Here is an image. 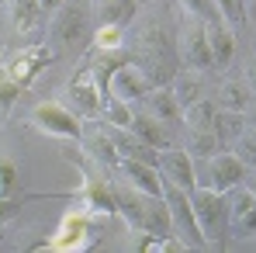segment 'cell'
<instances>
[{
    "instance_id": "obj_1",
    "label": "cell",
    "mask_w": 256,
    "mask_h": 253,
    "mask_svg": "<svg viewBox=\"0 0 256 253\" xmlns=\"http://www.w3.org/2000/svg\"><path fill=\"white\" fill-rule=\"evenodd\" d=\"M132 63L146 73V80L152 87H166V84H173V77L180 73V49L173 45L170 32H166L163 25H149V28L138 35V45H135Z\"/></svg>"
},
{
    "instance_id": "obj_2",
    "label": "cell",
    "mask_w": 256,
    "mask_h": 253,
    "mask_svg": "<svg viewBox=\"0 0 256 253\" xmlns=\"http://www.w3.org/2000/svg\"><path fill=\"white\" fill-rule=\"evenodd\" d=\"M190 205H194L198 225H201L208 246L222 250L225 246V232H228V201H225V194L212 191V187H194L190 191Z\"/></svg>"
},
{
    "instance_id": "obj_3",
    "label": "cell",
    "mask_w": 256,
    "mask_h": 253,
    "mask_svg": "<svg viewBox=\"0 0 256 253\" xmlns=\"http://www.w3.org/2000/svg\"><path fill=\"white\" fill-rule=\"evenodd\" d=\"M163 198L170 205V218H173V236H180L190 250H208V239L198 225V215H194V205H190V191L176 187L170 180H163Z\"/></svg>"
},
{
    "instance_id": "obj_4",
    "label": "cell",
    "mask_w": 256,
    "mask_h": 253,
    "mask_svg": "<svg viewBox=\"0 0 256 253\" xmlns=\"http://www.w3.org/2000/svg\"><path fill=\"white\" fill-rule=\"evenodd\" d=\"M28 122L45 132V135H59V139H73V142H84V125H80V115L73 108H66L62 101H42L32 108Z\"/></svg>"
},
{
    "instance_id": "obj_5",
    "label": "cell",
    "mask_w": 256,
    "mask_h": 253,
    "mask_svg": "<svg viewBox=\"0 0 256 253\" xmlns=\"http://www.w3.org/2000/svg\"><path fill=\"white\" fill-rule=\"evenodd\" d=\"M104 167H86L84 170V184L76 191V198L84 201L94 215H118V191L111 184V177H104Z\"/></svg>"
},
{
    "instance_id": "obj_6",
    "label": "cell",
    "mask_w": 256,
    "mask_h": 253,
    "mask_svg": "<svg viewBox=\"0 0 256 253\" xmlns=\"http://www.w3.org/2000/svg\"><path fill=\"white\" fill-rule=\"evenodd\" d=\"M52 59H56V49H52V45H45V42L24 45V49H18V52L4 63V73H7L10 80H18L21 87H32V80L42 73Z\"/></svg>"
},
{
    "instance_id": "obj_7",
    "label": "cell",
    "mask_w": 256,
    "mask_h": 253,
    "mask_svg": "<svg viewBox=\"0 0 256 253\" xmlns=\"http://www.w3.org/2000/svg\"><path fill=\"white\" fill-rule=\"evenodd\" d=\"M86 14H90V4H86V0H62V4L52 11V25H48L52 42L70 45L73 39H80L86 32Z\"/></svg>"
},
{
    "instance_id": "obj_8",
    "label": "cell",
    "mask_w": 256,
    "mask_h": 253,
    "mask_svg": "<svg viewBox=\"0 0 256 253\" xmlns=\"http://www.w3.org/2000/svg\"><path fill=\"white\" fill-rule=\"evenodd\" d=\"M180 63H187V66L198 70V73H204V70L214 66L212 42H208V25H204V21L187 18V25H184V32H180Z\"/></svg>"
},
{
    "instance_id": "obj_9",
    "label": "cell",
    "mask_w": 256,
    "mask_h": 253,
    "mask_svg": "<svg viewBox=\"0 0 256 253\" xmlns=\"http://www.w3.org/2000/svg\"><path fill=\"white\" fill-rule=\"evenodd\" d=\"M84 246H90V218H86L84 211H73V215H66L62 222H59V229L48 236V239H42L35 250H84Z\"/></svg>"
},
{
    "instance_id": "obj_10",
    "label": "cell",
    "mask_w": 256,
    "mask_h": 253,
    "mask_svg": "<svg viewBox=\"0 0 256 253\" xmlns=\"http://www.w3.org/2000/svg\"><path fill=\"white\" fill-rule=\"evenodd\" d=\"M66 94H70V104H73L76 115H86V118H97V115H100V101H104V94L97 90V84H94L90 59L80 63V70H76L73 80L66 84Z\"/></svg>"
},
{
    "instance_id": "obj_11",
    "label": "cell",
    "mask_w": 256,
    "mask_h": 253,
    "mask_svg": "<svg viewBox=\"0 0 256 253\" xmlns=\"http://www.w3.org/2000/svg\"><path fill=\"white\" fill-rule=\"evenodd\" d=\"M204 160H208V187L212 191L228 194V191H236L246 180V163L236 153H212Z\"/></svg>"
},
{
    "instance_id": "obj_12",
    "label": "cell",
    "mask_w": 256,
    "mask_h": 253,
    "mask_svg": "<svg viewBox=\"0 0 256 253\" xmlns=\"http://www.w3.org/2000/svg\"><path fill=\"white\" fill-rule=\"evenodd\" d=\"M156 167H160V177H163V180H170V184L184 187V191H194V187H198L194 156H190L187 149H160Z\"/></svg>"
},
{
    "instance_id": "obj_13",
    "label": "cell",
    "mask_w": 256,
    "mask_h": 253,
    "mask_svg": "<svg viewBox=\"0 0 256 253\" xmlns=\"http://www.w3.org/2000/svg\"><path fill=\"white\" fill-rule=\"evenodd\" d=\"M149 90H152V84L146 80V73H142L132 59L122 63V66L114 70V77H111V84H108V94L122 97V101H128V104L146 101V97H149Z\"/></svg>"
},
{
    "instance_id": "obj_14",
    "label": "cell",
    "mask_w": 256,
    "mask_h": 253,
    "mask_svg": "<svg viewBox=\"0 0 256 253\" xmlns=\"http://www.w3.org/2000/svg\"><path fill=\"white\" fill-rule=\"evenodd\" d=\"M118 173L125 177V184L138 187L142 194H152V198H163V177L156 163H142V160H122Z\"/></svg>"
},
{
    "instance_id": "obj_15",
    "label": "cell",
    "mask_w": 256,
    "mask_h": 253,
    "mask_svg": "<svg viewBox=\"0 0 256 253\" xmlns=\"http://www.w3.org/2000/svg\"><path fill=\"white\" fill-rule=\"evenodd\" d=\"M228 218L236 225V236H256V191L239 184L236 205H228Z\"/></svg>"
},
{
    "instance_id": "obj_16",
    "label": "cell",
    "mask_w": 256,
    "mask_h": 253,
    "mask_svg": "<svg viewBox=\"0 0 256 253\" xmlns=\"http://www.w3.org/2000/svg\"><path fill=\"white\" fill-rule=\"evenodd\" d=\"M208 42H212V59L214 66H228L232 63V52H236V32L228 21H212L208 25Z\"/></svg>"
},
{
    "instance_id": "obj_17",
    "label": "cell",
    "mask_w": 256,
    "mask_h": 253,
    "mask_svg": "<svg viewBox=\"0 0 256 253\" xmlns=\"http://www.w3.org/2000/svg\"><path fill=\"white\" fill-rule=\"evenodd\" d=\"M7 18H10V28L18 35H24L42 21V4L38 0H7Z\"/></svg>"
},
{
    "instance_id": "obj_18",
    "label": "cell",
    "mask_w": 256,
    "mask_h": 253,
    "mask_svg": "<svg viewBox=\"0 0 256 253\" xmlns=\"http://www.w3.org/2000/svg\"><path fill=\"white\" fill-rule=\"evenodd\" d=\"M86 156H90L97 167L111 170V173L122 167V153L114 149V142H111V135H108V132H97L94 139H86Z\"/></svg>"
},
{
    "instance_id": "obj_19",
    "label": "cell",
    "mask_w": 256,
    "mask_h": 253,
    "mask_svg": "<svg viewBox=\"0 0 256 253\" xmlns=\"http://www.w3.org/2000/svg\"><path fill=\"white\" fill-rule=\"evenodd\" d=\"M94 14L97 25H122L135 18V0H94Z\"/></svg>"
},
{
    "instance_id": "obj_20",
    "label": "cell",
    "mask_w": 256,
    "mask_h": 253,
    "mask_svg": "<svg viewBox=\"0 0 256 253\" xmlns=\"http://www.w3.org/2000/svg\"><path fill=\"white\" fill-rule=\"evenodd\" d=\"M128 132H135L142 142H149V146H156V149H166L163 122H160L152 111H135V118H132V128H128Z\"/></svg>"
},
{
    "instance_id": "obj_21",
    "label": "cell",
    "mask_w": 256,
    "mask_h": 253,
    "mask_svg": "<svg viewBox=\"0 0 256 253\" xmlns=\"http://www.w3.org/2000/svg\"><path fill=\"white\" fill-rule=\"evenodd\" d=\"M146 104H149V111L160 118V122H180V104H176V97H173L170 84L166 87H152L149 90V97H146Z\"/></svg>"
},
{
    "instance_id": "obj_22",
    "label": "cell",
    "mask_w": 256,
    "mask_h": 253,
    "mask_svg": "<svg viewBox=\"0 0 256 253\" xmlns=\"http://www.w3.org/2000/svg\"><path fill=\"white\" fill-rule=\"evenodd\" d=\"M214 115H218V108H214L212 101H204V97H198L194 104H187L184 108V125L187 132H204V128H214Z\"/></svg>"
},
{
    "instance_id": "obj_23",
    "label": "cell",
    "mask_w": 256,
    "mask_h": 253,
    "mask_svg": "<svg viewBox=\"0 0 256 253\" xmlns=\"http://www.w3.org/2000/svg\"><path fill=\"white\" fill-rule=\"evenodd\" d=\"M170 90H173V97H176V104H180V111H184L187 104H194V101L201 97L204 84H201V77H198V73H176Z\"/></svg>"
},
{
    "instance_id": "obj_24",
    "label": "cell",
    "mask_w": 256,
    "mask_h": 253,
    "mask_svg": "<svg viewBox=\"0 0 256 253\" xmlns=\"http://www.w3.org/2000/svg\"><path fill=\"white\" fill-rule=\"evenodd\" d=\"M218 101H222V108L246 111V108H250V101H253L250 84H242V80H225V84H222V94H218Z\"/></svg>"
},
{
    "instance_id": "obj_25",
    "label": "cell",
    "mask_w": 256,
    "mask_h": 253,
    "mask_svg": "<svg viewBox=\"0 0 256 253\" xmlns=\"http://www.w3.org/2000/svg\"><path fill=\"white\" fill-rule=\"evenodd\" d=\"M104 115H108L111 125H118V128H132V118H135V111L128 108V101L114 97V94L104 97Z\"/></svg>"
},
{
    "instance_id": "obj_26",
    "label": "cell",
    "mask_w": 256,
    "mask_h": 253,
    "mask_svg": "<svg viewBox=\"0 0 256 253\" xmlns=\"http://www.w3.org/2000/svg\"><path fill=\"white\" fill-rule=\"evenodd\" d=\"M21 94H24V87L18 84V80H10L4 73V66H0V122H7V115H10V108L18 104Z\"/></svg>"
},
{
    "instance_id": "obj_27",
    "label": "cell",
    "mask_w": 256,
    "mask_h": 253,
    "mask_svg": "<svg viewBox=\"0 0 256 253\" xmlns=\"http://www.w3.org/2000/svg\"><path fill=\"white\" fill-rule=\"evenodd\" d=\"M242 132V111H232V108H222L214 115V135L218 139H236Z\"/></svg>"
},
{
    "instance_id": "obj_28",
    "label": "cell",
    "mask_w": 256,
    "mask_h": 253,
    "mask_svg": "<svg viewBox=\"0 0 256 253\" xmlns=\"http://www.w3.org/2000/svg\"><path fill=\"white\" fill-rule=\"evenodd\" d=\"M212 149H218V135H214V128L187 132V153H190V156H212Z\"/></svg>"
},
{
    "instance_id": "obj_29",
    "label": "cell",
    "mask_w": 256,
    "mask_h": 253,
    "mask_svg": "<svg viewBox=\"0 0 256 253\" xmlns=\"http://www.w3.org/2000/svg\"><path fill=\"white\" fill-rule=\"evenodd\" d=\"M180 7H184V14H187V18L204 21V25H212V21L222 18V14H218V7H214V0H180Z\"/></svg>"
},
{
    "instance_id": "obj_30",
    "label": "cell",
    "mask_w": 256,
    "mask_h": 253,
    "mask_svg": "<svg viewBox=\"0 0 256 253\" xmlns=\"http://www.w3.org/2000/svg\"><path fill=\"white\" fill-rule=\"evenodd\" d=\"M125 28L122 25H97L94 32V49H122Z\"/></svg>"
},
{
    "instance_id": "obj_31",
    "label": "cell",
    "mask_w": 256,
    "mask_h": 253,
    "mask_svg": "<svg viewBox=\"0 0 256 253\" xmlns=\"http://www.w3.org/2000/svg\"><path fill=\"white\" fill-rule=\"evenodd\" d=\"M236 156H239L242 163L256 167V132H253V128H250V132H239V135H236Z\"/></svg>"
},
{
    "instance_id": "obj_32",
    "label": "cell",
    "mask_w": 256,
    "mask_h": 253,
    "mask_svg": "<svg viewBox=\"0 0 256 253\" xmlns=\"http://www.w3.org/2000/svg\"><path fill=\"white\" fill-rule=\"evenodd\" d=\"M18 191V163L0 156V194H14Z\"/></svg>"
},
{
    "instance_id": "obj_33",
    "label": "cell",
    "mask_w": 256,
    "mask_h": 253,
    "mask_svg": "<svg viewBox=\"0 0 256 253\" xmlns=\"http://www.w3.org/2000/svg\"><path fill=\"white\" fill-rule=\"evenodd\" d=\"M214 7H218L222 21H228V25H242V18H246L242 0H214Z\"/></svg>"
},
{
    "instance_id": "obj_34",
    "label": "cell",
    "mask_w": 256,
    "mask_h": 253,
    "mask_svg": "<svg viewBox=\"0 0 256 253\" xmlns=\"http://www.w3.org/2000/svg\"><path fill=\"white\" fill-rule=\"evenodd\" d=\"M18 211H21V198H14V194H0V225H7Z\"/></svg>"
},
{
    "instance_id": "obj_35",
    "label": "cell",
    "mask_w": 256,
    "mask_h": 253,
    "mask_svg": "<svg viewBox=\"0 0 256 253\" xmlns=\"http://www.w3.org/2000/svg\"><path fill=\"white\" fill-rule=\"evenodd\" d=\"M246 84H250V90H256V59L246 63Z\"/></svg>"
},
{
    "instance_id": "obj_36",
    "label": "cell",
    "mask_w": 256,
    "mask_h": 253,
    "mask_svg": "<svg viewBox=\"0 0 256 253\" xmlns=\"http://www.w3.org/2000/svg\"><path fill=\"white\" fill-rule=\"evenodd\" d=\"M38 4H42V11H56V7H59L62 0H38Z\"/></svg>"
},
{
    "instance_id": "obj_37",
    "label": "cell",
    "mask_w": 256,
    "mask_h": 253,
    "mask_svg": "<svg viewBox=\"0 0 256 253\" xmlns=\"http://www.w3.org/2000/svg\"><path fill=\"white\" fill-rule=\"evenodd\" d=\"M242 184H246V187H250V191H256V173H253V177H246V180H242Z\"/></svg>"
},
{
    "instance_id": "obj_38",
    "label": "cell",
    "mask_w": 256,
    "mask_h": 253,
    "mask_svg": "<svg viewBox=\"0 0 256 253\" xmlns=\"http://www.w3.org/2000/svg\"><path fill=\"white\" fill-rule=\"evenodd\" d=\"M250 128H253V132H256V115H253V118H250Z\"/></svg>"
},
{
    "instance_id": "obj_39",
    "label": "cell",
    "mask_w": 256,
    "mask_h": 253,
    "mask_svg": "<svg viewBox=\"0 0 256 253\" xmlns=\"http://www.w3.org/2000/svg\"><path fill=\"white\" fill-rule=\"evenodd\" d=\"M4 236H7V229H4V225H0V243H4Z\"/></svg>"
}]
</instances>
